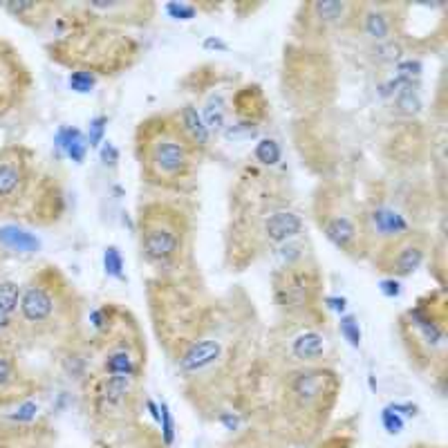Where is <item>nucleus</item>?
<instances>
[{
    "instance_id": "nucleus-1",
    "label": "nucleus",
    "mask_w": 448,
    "mask_h": 448,
    "mask_svg": "<svg viewBox=\"0 0 448 448\" xmlns=\"http://www.w3.org/2000/svg\"><path fill=\"white\" fill-rule=\"evenodd\" d=\"M161 126H146V144H144V161L146 175L157 184H179L188 177L193 168V146L188 144L182 130L166 119Z\"/></svg>"
},
{
    "instance_id": "nucleus-2",
    "label": "nucleus",
    "mask_w": 448,
    "mask_h": 448,
    "mask_svg": "<svg viewBox=\"0 0 448 448\" xmlns=\"http://www.w3.org/2000/svg\"><path fill=\"white\" fill-rule=\"evenodd\" d=\"M63 314V294L59 287V276L54 271H41L23 287L21 307L16 316L21 325L30 332H50Z\"/></svg>"
},
{
    "instance_id": "nucleus-3",
    "label": "nucleus",
    "mask_w": 448,
    "mask_h": 448,
    "mask_svg": "<svg viewBox=\"0 0 448 448\" xmlns=\"http://www.w3.org/2000/svg\"><path fill=\"white\" fill-rule=\"evenodd\" d=\"M141 256L157 267L173 262L184 247V226L177 215H166L157 208L155 215L141 217Z\"/></svg>"
},
{
    "instance_id": "nucleus-4",
    "label": "nucleus",
    "mask_w": 448,
    "mask_h": 448,
    "mask_svg": "<svg viewBox=\"0 0 448 448\" xmlns=\"http://www.w3.org/2000/svg\"><path fill=\"white\" fill-rule=\"evenodd\" d=\"M30 184V164L25 152L7 148L0 152V208L18 204Z\"/></svg>"
},
{
    "instance_id": "nucleus-5",
    "label": "nucleus",
    "mask_w": 448,
    "mask_h": 448,
    "mask_svg": "<svg viewBox=\"0 0 448 448\" xmlns=\"http://www.w3.org/2000/svg\"><path fill=\"white\" fill-rule=\"evenodd\" d=\"M314 289L316 287H314L312 271L303 267H285L280 280L276 283V298L283 310L298 314L310 307Z\"/></svg>"
},
{
    "instance_id": "nucleus-6",
    "label": "nucleus",
    "mask_w": 448,
    "mask_h": 448,
    "mask_svg": "<svg viewBox=\"0 0 448 448\" xmlns=\"http://www.w3.org/2000/svg\"><path fill=\"white\" fill-rule=\"evenodd\" d=\"M426 260V247L415 240L413 235H406L402 240L390 242V251L384 258V271L393 274V278H404V276L415 274Z\"/></svg>"
},
{
    "instance_id": "nucleus-7",
    "label": "nucleus",
    "mask_w": 448,
    "mask_h": 448,
    "mask_svg": "<svg viewBox=\"0 0 448 448\" xmlns=\"http://www.w3.org/2000/svg\"><path fill=\"white\" fill-rule=\"evenodd\" d=\"M366 220L370 226V233H375L381 240L397 242L402 238L411 235V222L406 220L404 213H399L393 206H386V204L373 206L368 211Z\"/></svg>"
},
{
    "instance_id": "nucleus-8",
    "label": "nucleus",
    "mask_w": 448,
    "mask_h": 448,
    "mask_svg": "<svg viewBox=\"0 0 448 448\" xmlns=\"http://www.w3.org/2000/svg\"><path fill=\"white\" fill-rule=\"evenodd\" d=\"M222 355L220 341L215 339H199L195 343H190L188 350L179 357V370L184 375H197L202 370L211 368Z\"/></svg>"
},
{
    "instance_id": "nucleus-9",
    "label": "nucleus",
    "mask_w": 448,
    "mask_h": 448,
    "mask_svg": "<svg viewBox=\"0 0 448 448\" xmlns=\"http://www.w3.org/2000/svg\"><path fill=\"white\" fill-rule=\"evenodd\" d=\"M321 229H323V233L328 235V240L332 244L339 247L341 251L352 253V249H355V244L359 240V229L348 215H343V213L323 215L321 217Z\"/></svg>"
},
{
    "instance_id": "nucleus-10",
    "label": "nucleus",
    "mask_w": 448,
    "mask_h": 448,
    "mask_svg": "<svg viewBox=\"0 0 448 448\" xmlns=\"http://www.w3.org/2000/svg\"><path fill=\"white\" fill-rule=\"evenodd\" d=\"M303 233V220L294 211H276L265 220V235L274 244L289 242Z\"/></svg>"
},
{
    "instance_id": "nucleus-11",
    "label": "nucleus",
    "mask_w": 448,
    "mask_h": 448,
    "mask_svg": "<svg viewBox=\"0 0 448 448\" xmlns=\"http://www.w3.org/2000/svg\"><path fill=\"white\" fill-rule=\"evenodd\" d=\"M177 128L182 130V135L186 137V141L193 148H206L208 141H211V132H208L206 123L202 119V112H199L195 106H184L179 110V121H177Z\"/></svg>"
},
{
    "instance_id": "nucleus-12",
    "label": "nucleus",
    "mask_w": 448,
    "mask_h": 448,
    "mask_svg": "<svg viewBox=\"0 0 448 448\" xmlns=\"http://www.w3.org/2000/svg\"><path fill=\"white\" fill-rule=\"evenodd\" d=\"M289 390L301 404H314L323 393V373L303 370V373L294 375V379L289 381Z\"/></svg>"
},
{
    "instance_id": "nucleus-13",
    "label": "nucleus",
    "mask_w": 448,
    "mask_h": 448,
    "mask_svg": "<svg viewBox=\"0 0 448 448\" xmlns=\"http://www.w3.org/2000/svg\"><path fill=\"white\" fill-rule=\"evenodd\" d=\"M0 244L16 253H36L38 247H41L38 238L32 231H27V229L18 224L0 226Z\"/></svg>"
},
{
    "instance_id": "nucleus-14",
    "label": "nucleus",
    "mask_w": 448,
    "mask_h": 448,
    "mask_svg": "<svg viewBox=\"0 0 448 448\" xmlns=\"http://www.w3.org/2000/svg\"><path fill=\"white\" fill-rule=\"evenodd\" d=\"M54 144L63 155H68L74 164H81L85 159V152H88V141H85L83 132L74 126L59 128V132H56V137H54Z\"/></svg>"
},
{
    "instance_id": "nucleus-15",
    "label": "nucleus",
    "mask_w": 448,
    "mask_h": 448,
    "mask_svg": "<svg viewBox=\"0 0 448 448\" xmlns=\"http://www.w3.org/2000/svg\"><path fill=\"white\" fill-rule=\"evenodd\" d=\"M325 352V337L314 330H305L292 341V355L298 361H316Z\"/></svg>"
},
{
    "instance_id": "nucleus-16",
    "label": "nucleus",
    "mask_w": 448,
    "mask_h": 448,
    "mask_svg": "<svg viewBox=\"0 0 448 448\" xmlns=\"http://www.w3.org/2000/svg\"><path fill=\"white\" fill-rule=\"evenodd\" d=\"M364 32L368 38H373L377 43L390 41V32H393V25H390V16L384 9L370 7L364 14Z\"/></svg>"
},
{
    "instance_id": "nucleus-17",
    "label": "nucleus",
    "mask_w": 448,
    "mask_h": 448,
    "mask_svg": "<svg viewBox=\"0 0 448 448\" xmlns=\"http://www.w3.org/2000/svg\"><path fill=\"white\" fill-rule=\"evenodd\" d=\"M21 296L23 285L16 280H0V312H5L7 316H16L21 307Z\"/></svg>"
},
{
    "instance_id": "nucleus-18",
    "label": "nucleus",
    "mask_w": 448,
    "mask_h": 448,
    "mask_svg": "<svg viewBox=\"0 0 448 448\" xmlns=\"http://www.w3.org/2000/svg\"><path fill=\"white\" fill-rule=\"evenodd\" d=\"M108 375H128V377H135L137 373V366H135V359L128 350H117V352H110L106 357V364H103Z\"/></svg>"
},
{
    "instance_id": "nucleus-19",
    "label": "nucleus",
    "mask_w": 448,
    "mask_h": 448,
    "mask_svg": "<svg viewBox=\"0 0 448 448\" xmlns=\"http://www.w3.org/2000/svg\"><path fill=\"white\" fill-rule=\"evenodd\" d=\"M132 379L135 377H128V375H110L106 379V386H103V399L110 404H119L126 399V395L130 393V386H132Z\"/></svg>"
},
{
    "instance_id": "nucleus-20",
    "label": "nucleus",
    "mask_w": 448,
    "mask_h": 448,
    "mask_svg": "<svg viewBox=\"0 0 448 448\" xmlns=\"http://www.w3.org/2000/svg\"><path fill=\"white\" fill-rule=\"evenodd\" d=\"M202 119H204L206 128H208L211 135H222V132L226 130V110L222 106V101L220 99L208 101L204 112H202Z\"/></svg>"
},
{
    "instance_id": "nucleus-21",
    "label": "nucleus",
    "mask_w": 448,
    "mask_h": 448,
    "mask_svg": "<svg viewBox=\"0 0 448 448\" xmlns=\"http://www.w3.org/2000/svg\"><path fill=\"white\" fill-rule=\"evenodd\" d=\"M312 12L321 23L337 25L343 21V16L350 12V5H346V3H316V5H312Z\"/></svg>"
},
{
    "instance_id": "nucleus-22",
    "label": "nucleus",
    "mask_w": 448,
    "mask_h": 448,
    "mask_svg": "<svg viewBox=\"0 0 448 448\" xmlns=\"http://www.w3.org/2000/svg\"><path fill=\"white\" fill-rule=\"evenodd\" d=\"M339 332L341 337L348 341L350 348H359L361 346V325H359V319L355 314H341V321H339Z\"/></svg>"
},
{
    "instance_id": "nucleus-23",
    "label": "nucleus",
    "mask_w": 448,
    "mask_h": 448,
    "mask_svg": "<svg viewBox=\"0 0 448 448\" xmlns=\"http://www.w3.org/2000/svg\"><path fill=\"white\" fill-rule=\"evenodd\" d=\"M395 106L404 114H417L422 112V99H419L417 90H413V85H406V88L395 92Z\"/></svg>"
},
{
    "instance_id": "nucleus-24",
    "label": "nucleus",
    "mask_w": 448,
    "mask_h": 448,
    "mask_svg": "<svg viewBox=\"0 0 448 448\" xmlns=\"http://www.w3.org/2000/svg\"><path fill=\"white\" fill-rule=\"evenodd\" d=\"M253 155L265 166L278 164V161H280V146H278V141H276V139H260L258 144H256V148H253Z\"/></svg>"
},
{
    "instance_id": "nucleus-25",
    "label": "nucleus",
    "mask_w": 448,
    "mask_h": 448,
    "mask_svg": "<svg viewBox=\"0 0 448 448\" xmlns=\"http://www.w3.org/2000/svg\"><path fill=\"white\" fill-rule=\"evenodd\" d=\"M103 267H106V274L110 278H117V280H123V258H121V251L119 247H106V251H103Z\"/></svg>"
},
{
    "instance_id": "nucleus-26",
    "label": "nucleus",
    "mask_w": 448,
    "mask_h": 448,
    "mask_svg": "<svg viewBox=\"0 0 448 448\" xmlns=\"http://www.w3.org/2000/svg\"><path fill=\"white\" fill-rule=\"evenodd\" d=\"M106 130H108V117H106V114H97L94 119H90V123H88V137H85L88 146L90 148H101L103 137H106Z\"/></svg>"
},
{
    "instance_id": "nucleus-27",
    "label": "nucleus",
    "mask_w": 448,
    "mask_h": 448,
    "mask_svg": "<svg viewBox=\"0 0 448 448\" xmlns=\"http://www.w3.org/2000/svg\"><path fill=\"white\" fill-rule=\"evenodd\" d=\"M159 424H161V440H164V444L170 448L175 442V422H173V413H170V408L166 402H161L159 404Z\"/></svg>"
},
{
    "instance_id": "nucleus-28",
    "label": "nucleus",
    "mask_w": 448,
    "mask_h": 448,
    "mask_svg": "<svg viewBox=\"0 0 448 448\" xmlns=\"http://www.w3.org/2000/svg\"><path fill=\"white\" fill-rule=\"evenodd\" d=\"M70 88L74 92H79V94H88L92 92V88L97 85V79H94V74L92 72H85V70H79V72H72L70 74Z\"/></svg>"
},
{
    "instance_id": "nucleus-29",
    "label": "nucleus",
    "mask_w": 448,
    "mask_h": 448,
    "mask_svg": "<svg viewBox=\"0 0 448 448\" xmlns=\"http://www.w3.org/2000/svg\"><path fill=\"white\" fill-rule=\"evenodd\" d=\"M375 54H377L379 61H386V63H395L397 65L399 61H402L404 50L395 41H384V43H379L375 47Z\"/></svg>"
},
{
    "instance_id": "nucleus-30",
    "label": "nucleus",
    "mask_w": 448,
    "mask_h": 448,
    "mask_svg": "<svg viewBox=\"0 0 448 448\" xmlns=\"http://www.w3.org/2000/svg\"><path fill=\"white\" fill-rule=\"evenodd\" d=\"M381 424H384V428H386V433L388 435H399L404 431V417L402 415H397L393 408L390 406H386L384 411H381Z\"/></svg>"
},
{
    "instance_id": "nucleus-31",
    "label": "nucleus",
    "mask_w": 448,
    "mask_h": 448,
    "mask_svg": "<svg viewBox=\"0 0 448 448\" xmlns=\"http://www.w3.org/2000/svg\"><path fill=\"white\" fill-rule=\"evenodd\" d=\"M36 415H38V404L36 402H23L9 413V419H12V422H18V424H27V422H34Z\"/></svg>"
},
{
    "instance_id": "nucleus-32",
    "label": "nucleus",
    "mask_w": 448,
    "mask_h": 448,
    "mask_svg": "<svg viewBox=\"0 0 448 448\" xmlns=\"http://www.w3.org/2000/svg\"><path fill=\"white\" fill-rule=\"evenodd\" d=\"M422 63H419L417 59L413 61V59H402L397 65H395V76L397 79H404V81H413V79H417L419 74H422Z\"/></svg>"
},
{
    "instance_id": "nucleus-33",
    "label": "nucleus",
    "mask_w": 448,
    "mask_h": 448,
    "mask_svg": "<svg viewBox=\"0 0 448 448\" xmlns=\"http://www.w3.org/2000/svg\"><path fill=\"white\" fill-rule=\"evenodd\" d=\"M16 381V366L12 357L0 355V390H7Z\"/></svg>"
},
{
    "instance_id": "nucleus-34",
    "label": "nucleus",
    "mask_w": 448,
    "mask_h": 448,
    "mask_svg": "<svg viewBox=\"0 0 448 448\" xmlns=\"http://www.w3.org/2000/svg\"><path fill=\"white\" fill-rule=\"evenodd\" d=\"M166 14L175 21H190V18H195V7L186 3H168Z\"/></svg>"
},
{
    "instance_id": "nucleus-35",
    "label": "nucleus",
    "mask_w": 448,
    "mask_h": 448,
    "mask_svg": "<svg viewBox=\"0 0 448 448\" xmlns=\"http://www.w3.org/2000/svg\"><path fill=\"white\" fill-rule=\"evenodd\" d=\"M226 139H240V137H251L256 135L253 123H235V126H226V130L222 132Z\"/></svg>"
},
{
    "instance_id": "nucleus-36",
    "label": "nucleus",
    "mask_w": 448,
    "mask_h": 448,
    "mask_svg": "<svg viewBox=\"0 0 448 448\" xmlns=\"http://www.w3.org/2000/svg\"><path fill=\"white\" fill-rule=\"evenodd\" d=\"M99 155H101V161L106 166H117V161H119V150L114 148V144H110V141H103L101 148H99Z\"/></svg>"
},
{
    "instance_id": "nucleus-37",
    "label": "nucleus",
    "mask_w": 448,
    "mask_h": 448,
    "mask_svg": "<svg viewBox=\"0 0 448 448\" xmlns=\"http://www.w3.org/2000/svg\"><path fill=\"white\" fill-rule=\"evenodd\" d=\"M379 289H381V294H384V296H388V298H397L399 294H402V283H399L397 278H393V276H390V278H384L379 283Z\"/></svg>"
},
{
    "instance_id": "nucleus-38",
    "label": "nucleus",
    "mask_w": 448,
    "mask_h": 448,
    "mask_svg": "<svg viewBox=\"0 0 448 448\" xmlns=\"http://www.w3.org/2000/svg\"><path fill=\"white\" fill-rule=\"evenodd\" d=\"M323 303H325L328 307L332 312H337V314H346V310H348V301L343 296H325V301H323Z\"/></svg>"
},
{
    "instance_id": "nucleus-39",
    "label": "nucleus",
    "mask_w": 448,
    "mask_h": 448,
    "mask_svg": "<svg viewBox=\"0 0 448 448\" xmlns=\"http://www.w3.org/2000/svg\"><path fill=\"white\" fill-rule=\"evenodd\" d=\"M390 408H393L397 415H402L404 419L417 415V406H413V404H390Z\"/></svg>"
},
{
    "instance_id": "nucleus-40",
    "label": "nucleus",
    "mask_w": 448,
    "mask_h": 448,
    "mask_svg": "<svg viewBox=\"0 0 448 448\" xmlns=\"http://www.w3.org/2000/svg\"><path fill=\"white\" fill-rule=\"evenodd\" d=\"M12 330H14V316H7L5 312H0V337H5Z\"/></svg>"
},
{
    "instance_id": "nucleus-41",
    "label": "nucleus",
    "mask_w": 448,
    "mask_h": 448,
    "mask_svg": "<svg viewBox=\"0 0 448 448\" xmlns=\"http://www.w3.org/2000/svg\"><path fill=\"white\" fill-rule=\"evenodd\" d=\"M220 422L229 428V431H235L238 424H240V422H238V417H235V415H231V413H224V415L220 417Z\"/></svg>"
},
{
    "instance_id": "nucleus-42",
    "label": "nucleus",
    "mask_w": 448,
    "mask_h": 448,
    "mask_svg": "<svg viewBox=\"0 0 448 448\" xmlns=\"http://www.w3.org/2000/svg\"><path fill=\"white\" fill-rule=\"evenodd\" d=\"M204 47H206V50H226V43L217 41V38H206Z\"/></svg>"
}]
</instances>
